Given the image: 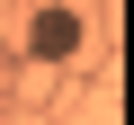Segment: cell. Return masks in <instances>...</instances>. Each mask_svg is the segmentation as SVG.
I'll list each match as a JSON object with an SVG mask.
<instances>
[{
    "mask_svg": "<svg viewBox=\"0 0 134 125\" xmlns=\"http://www.w3.org/2000/svg\"><path fill=\"white\" fill-rule=\"evenodd\" d=\"M18 45H27L36 62H81V45H90V18H81V9H36V18L18 27Z\"/></svg>",
    "mask_w": 134,
    "mask_h": 125,
    "instance_id": "6da1fadb",
    "label": "cell"
}]
</instances>
